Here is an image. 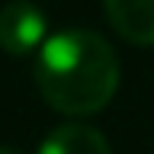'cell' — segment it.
<instances>
[{"label": "cell", "mask_w": 154, "mask_h": 154, "mask_svg": "<svg viewBox=\"0 0 154 154\" xmlns=\"http://www.w3.org/2000/svg\"><path fill=\"white\" fill-rule=\"evenodd\" d=\"M35 84L51 109L64 116H93L116 96L119 58L103 35L64 29L35 51Z\"/></svg>", "instance_id": "6da1fadb"}, {"label": "cell", "mask_w": 154, "mask_h": 154, "mask_svg": "<svg viewBox=\"0 0 154 154\" xmlns=\"http://www.w3.org/2000/svg\"><path fill=\"white\" fill-rule=\"evenodd\" d=\"M48 38V16L32 0H10L0 7V48L7 55H32Z\"/></svg>", "instance_id": "7a4b0ae2"}, {"label": "cell", "mask_w": 154, "mask_h": 154, "mask_svg": "<svg viewBox=\"0 0 154 154\" xmlns=\"http://www.w3.org/2000/svg\"><path fill=\"white\" fill-rule=\"evenodd\" d=\"M112 29L132 45H154V0H103Z\"/></svg>", "instance_id": "3957f363"}, {"label": "cell", "mask_w": 154, "mask_h": 154, "mask_svg": "<svg viewBox=\"0 0 154 154\" xmlns=\"http://www.w3.org/2000/svg\"><path fill=\"white\" fill-rule=\"evenodd\" d=\"M38 154H109V141L90 125L67 122L38 144Z\"/></svg>", "instance_id": "277c9868"}, {"label": "cell", "mask_w": 154, "mask_h": 154, "mask_svg": "<svg viewBox=\"0 0 154 154\" xmlns=\"http://www.w3.org/2000/svg\"><path fill=\"white\" fill-rule=\"evenodd\" d=\"M0 154H19V151H13V148H0Z\"/></svg>", "instance_id": "5b68a950"}]
</instances>
